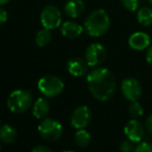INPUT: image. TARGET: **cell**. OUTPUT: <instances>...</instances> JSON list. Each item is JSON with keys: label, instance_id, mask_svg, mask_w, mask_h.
<instances>
[{"label": "cell", "instance_id": "obj_28", "mask_svg": "<svg viewBox=\"0 0 152 152\" xmlns=\"http://www.w3.org/2000/svg\"><path fill=\"white\" fill-rule=\"evenodd\" d=\"M10 0H0V5H3V4H6L8 3Z\"/></svg>", "mask_w": 152, "mask_h": 152}, {"label": "cell", "instance_id": "obj_17", "mask_svg": "<svg viewBox=\"0 0 152 152\" xmlns=\"http://www.w3.org/2000/svg\"><path fill=\"white\" fill-rule=\"evenodd\" d=\"M17 139V132L15 127L12 125H5L0 126V141L4 144H10V143L15 142Z\"/></svg>", "mask_w": 152, "mask_h": 152}, {"label": "cell", "instance_id": "obj_6", "mask_svg": "<svg viewBox=\"0 0 152 152\" xmlns=\"http://www.w3.org/2000/svg\"><path fill=\"white\" fill-rule=\"evenodd\" d=\"M107 58L106 48L99 42H93L87 47L85 51V60L91 67L100 66Z\"/></svg>", "mask_w": 152, "mask_h": 152}, {"label": "cell", "instance_id": "obj_31", "mask_svg": "<svg viewBox=\"0 0 152 152\" xmlns=\"http://www.w3.org/2000/svg\"><path fill=\"white\" fill-rule=\"evenodd\" d=\"M0 124H1V121H0Z\"/></svg>", "mask_w": 152, "mask_h": 152}, {"label": "cell", "instance_id": "obj_11", "mask_svg": "<svg viewBox=\"0 0 152 152\" xmlns=\"http://www.w3.org/2000/svg\"><path fill=\"white\" fill-rule=\"evenodd\" d=\"M128 45L134 51H144L150 47L151 37L148 33L143 31H137L128 38Z\"/></svg>", "mask_w": 152, "mask_h": 152}, {"label": "cell", "instance_id": "obj_29", "mask_svg": "<svg viewBox=\"0 0 152 152\" xmlns=\"http://www.w3.org/2000/svg\"><path fill=\"white\" fill-rule=\"evenodd\" d=\"M63 152H75V151H70V150H66V151H63Z\"/></svg>", "mask_w": 152, "mask_h": 152}, {"label": "cell", "instance_id": "obj_14", "mask_svg": "<svg viewBox=\"0 0 152 152\" xmlns=\"http://www.w3.org/2000/svg\"><path fill=\"white\" fill-rule=\"evenodd\" d=\"M83 26H81L79 23L75 22V21H66L61 25V33L66 38H70L74 39L77 38L83 33Z\"/></svg>", "mask_w": 152, "mask_h": 152}, {"label": "cell", "instance_id": "obj_7", "mask_svg": "<svg viewBox=\"0 0 152 152\" xmlns=\"http://www.w3.org/2000/svg\"><path fill=\"white\" fill-rule=\"evenodd\" d=\"M62 15L59 8L55 5H48L42 10L40 22L44 28L53 30L61 25Z\"/></svg>", "mask_w": 152, "mask_h": 152}, {"label": "cell", "instance_id": "obj_5", "mask_svg": "<svg viewBox=\"0 0 152 152\" xmlns=\"http://www.w3.org/2000/svg\"><path fill=\"white\" fill-rule=\"evenodd\" d=\"M38 132L44 140L54 142L61 138L63 128L60 122L56 119L45 118L38 125Z\"/></svg>", "mask_w": 152, "mask_h": 152}, {"label": "cell", "instance_id": "obj_25", "mask_svg": "<svg viewBox=\"0 0 152 152\" xmlns=\"http://www.w3.org/2000/svg\"><path fill=\"white\" fill-rule=\"evenodd\" d=\"M145 128H146L147 132L152 136V115L147 117L146 121H145Z\"/></svg>", "mask_w": 152, "mask_h": 152}, {"label": "cell", "instance_id": "obj_23", "mask_svg": "<svg viewBox=\"0 0 152 152\" xmlns=\"http://www.w3.org/2000/svg\"><path fill=\"white\" fill-rule=\"evenodd\" d=\"M134 152H152V144L149 142L140 143V144L134 148Z\"/></svg>", "mask_w": 152, "mask_h": 152}, {"label": "cell", "instance_id": "obj_18", "mask_svg": "<svg viewBox=\"0 0 152 152\" xmlns=\"http://www.w3.org/2000/svg\"><path fill=\"white\" fill-rule=\"evenodd\" d=\"M75 142L81 148H85L91 143V136L86 129H78L75 134Z\"/></svg>", "mask_w": 152, "mask_h": 152}, {"label": "cell", "instance_id": "obj_3", "mask_svg": "<svg viewBox=\"0 0 152 152\" xmlns=\"http://www.w3.org/2000/svg\"><path fill=\"white\" fill-rule=\"evenodd\" d=\"M32 94L29 90H24V89H18V90L12 91L10 94L7 98L8 109L12 112L22 114L25 113L31 108L32 104Z\"/></svg>", "mask_w": 152, "mask_h": 152}, {"label": "cell", "instance_id": "obj_30", "mask_svg": "<svg viewBox=\"0 0 152 152\" xmlns=\"http://www.w3.org/2000/svg\"><path fill=\"white\" fill-rule=\"evenodd\" d=\"M149 3L151 4V6H152V0H149Z\"/></svg>", "mask_w": 152, "mask_h": 152}, {"label": "cell", "instance_id": "obj_19", "mask_svg": "<svg viewBox=\"0 0 152 152\" xmlns=\"http://www.w3.org/2000/svg\"><path fill=\"white\" fill-rule=\"evenodd\" d=\"M51 32L49 29H42L36 33V36H35V42L38 47H45L51 42Z\"/></svg>", "mask_w": 152, "mask_h": 152}, {"label": "cell", "instance_id": "obj_15", "mask_svg": "<svg viewBox=\"0 0 152 152\" xmlns=\"http://www.w3.org/2000/svg\"><path fill=\"white\" fill-rule=\"evenodd\" d=\"M50 112V104L48 100L44 97H40L34 102L32 108V114L36 119H45Z\"/></svg>", "mask_w": 152, "mask_h": 152}, {"label": "cell", "instance_id": "obj_22", "mask_svg": "<svg viewBox=\"0 0 152 152\" xmlns=\"http://www.w3.org/2000/svg\"><path fill=\"white\" fill-rule=\"evenodd\" d=\"M134 142H132L130 140H125L122 141L120 143V146H119V149H120L121 152H132L134 150Z\"/></svg>", "mask_w": 152, "mask_h": 152}, {"label": "cell", "instance_id": "obj_2", "mask_svg": "<svg viewBox=\"0 0 152 152\" xmlns=\"http://www.w3.org/2000/svg\"><path fill=\"white\" fill-rule=\"evenodd\" d=\"M111 26L110 16L104 10L97 8L87 16L84 22V29L91 37H99L106 34Z\"/></svg>", "mask_w": 152, "mask_h": 152}, {"label": "cell", "instance_id": "obj_27", "mask_svg": "<svg viewBox=\"0 0 152 152\" xmlns=\"http://www.w3.org/2000/svg\"><path fill=\"white\" fill-rule=\"evenodd\" d=\"M146 60L152 66V45H150V47L146 51Z\"/></svg>", "mask_w": 152, "mask_h": 152}, {"label": "cell", "instance_id": "obj_9", "mask_svg": "<svg viewBox=\"0 0 152 152\" xmlns=\"http://www.w3.org/2000/svg\"><path fill=\"white\" fill-rule=\"evenodd\" d=\"M92 119V113L90 109L86 106H81L75 109L70 116V123L77 129L86 128Z\"/></svg>", "mask_w": 152, "mask_h": 152}, {"label": "cell", "instance_id": "obj_4", "mask_svg": "<svg viewBox=\"0 0 152 152\" xmlns=\"http://www.w3.org/2000/svg\"><path fill=\"white\" fill-rule=\"evenodd\" d=\"M38 90L47 97H55L59 95L64 89V83L59 77L49 75L38 81Z\"/></svg>", "mask_w": 152, "mask_h": 152}, {"label": "cell", "instance_id": "obj_24", "mask_svg": "<svg viewBox=\"0 0 152 152\" xmlns=\"http://www.w3.org/2000/svg\"><path fill=\"white\" fill-rule=\"evenodd\" d=\"M31 152H53L49 147L45 146V145H37L31 150Z\"/></svg>", "mask_w": 152, "mask_h": 152}, {"label": "cell", "instance_id": "obj_8", "mask_svg": "<svg viewBox=\"0 0 152 152\" xmlns=\"http://www.w3.org/2000/svg\"><path fill=\"white\" fill-rule=\"evenodd\" d=\"M121 93L128 102H137L141 97L143 88L141 83L134 78H126L121 82Z\"/></svg>", "mask_w": 152, "mask_h": 152}, {"label": "cell", "instance_id": "obj_21", "mask_svg": "<svg viewBox=\"0 0 152 152\" xmlns=\"http://www.w3.org/2000/svg\"><path fill=\"white\" fill-rule=\"evenodd\" d=\"M121 4L125 10L129 12H136L140 8L141 0H120Z\"/></svg>", "mask_w": 152, "mask_h": 152}, {"label": "cell", "instance_id": "obj_10", "mask_svg": "<svg viewBox=\"0 0 152 152\" xmlns=\"http://www.w3.org/2000/svg\"><path fill=\"white\" fill-rule=\"evenodd\" d=\"M124 134L132 142L138 143L141 142L144 138L145 128L141 122H139L137 119H132L126 123L124 127Z\"/></svg>", "mask_w": 152, "mask_h": 152}, {"label": "cell", "instance_id": "obj_26", "mask_svg": "<svg viewBox=\"0 0 152 152\" xmlns=\"http://www.w3.org/2000/svg\"><path fill=\"white\" fill-rule=\"evenodd\" d=\"M7 20V12L4 8L0 7V25L3 24Z\"/></svg>", "mask_w": 152, "mask_h": 152}, {"label": "cell", "instance_id": "obj_1", "mask_svg": "<svg viewBox=\"0 0 152 152\" xmlns=\"http://www.w3.org/2000/svg\"><path fill=\"white\" fill-rule=\"evenodd\" d=\"M87 84L92 96L99 102L111 99L117 88L116 77L106 67H96L91 70L87 76Z\"/></svg>", "mask_w": 152, "mask_h": 152}, {"label": "cell", "instance_id": "obj_20", "mask_svg": "<svg viewBox=\"0 0 152 152\" xmlns=\"http://www.w3.org/2000/svg\"><path fill=\"white\" fill-rule=\"evenodd\" d=\"M128 112H129V115L132 118L138 119L143 115L144 110H143L142 106H141L138 102V100H137V102H132V104H130V106L128 107Z\"/></svg>", "mask_w": 152, "mask_h": 152}, {"label": "cell", "instance_id": "obj_16", "mask_svg": "<svg viewBox=\"0 0 152 152\" xmlns=\"http://www.w3.org/2000/svg\"><path fill=\"white\" fill-rule=\"evenodd\" d=\"M137 20L139 24L144 27H149L152 25V7L142 6L137 12Z\"/></svg>", "mask_w": 152, "mask_h": 152}, {"label": "cell", "instance_id": "obj_12", "mask_svg": "<svg viewBox=\"0 0 152 152\" xmlns=\"http://www.w3.org/2000/svg\"><path fill=\"white\" fill-rule=\"evenodd\" d=\"M88 64L86 60L80 57H74L67 62V70L74 77H83L88 72Z\"/></svg>", "mask_w": 152, "mask_h": 152}, {"label": "cell", "instance_id": "obj_13", "mask_svg": "<svg viewBox=\"0 0 152 152\" xmlns=\"http://www.w3.org/2000/svg\"><path fill=\"white\" fill-rule=\"evenodd\" d=\"M64 12L66 16L69 18H79L85 12L84 1L83 0H68L64 5Z\"/></svg>", "mask_w": 152, "mask_h": 152}]
</instances>
